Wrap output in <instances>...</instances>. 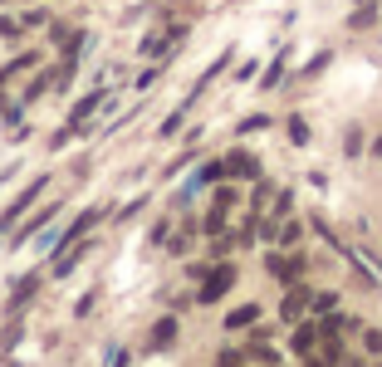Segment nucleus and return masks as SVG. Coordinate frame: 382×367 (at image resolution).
Listing matches in <instances>:
<instances>
[{"instance_id": "nucleus-5", "label": "nucleus", "mask_w": 382, "mask_h": 367, "mask_svg": "<svg viewBox=\"0 0 382 367\" xmlns=\"http://www.w3.org/2000/svg\"><path fill=\"white\" fill-rule=\"evenodd\" d=\"M260 167H255V157L250 152H230L226 157V177H255Z\"/></svg>"}, {"instance_id": "nucleus-9", "label": "nucleus", "mask_w": 382, "mask_h": 367, "mask_svg": "<svg viewBox=\"0 0 382 367\" xmlns=\"http://www.w3.org/2000/svg\"><path fill=\"white\" fill-rule=\"evenodd\" d=\"M39 191H44V182L25 186V196H20V201H15V206H10V211H5V225H10V220H15V216H20V211H25V206H30V201H35V196H39Z\"/></svg>"}, {"instance_id": "nucleus-2", "label": "nucleus", "mask_w": 382, "mask_h": 367, "mask_svg": "<svg viewBox=\"0 0 382 367\" xmlns=\"http://www.w3.org/2000/svg\"><path fill=\"white\" fill-rule=\"evenodd\" d=\"M265 265H270V275L280 279V284H294V279L304 275V255H270V260H265Z\"/></svg>"}, {"instance_id": "nucleus-17", "label": "nucleus", "mask_w": 382, "mask_h": 367, "mask_svg": "<svg viewBox=\"0 0 382 367\" xmlns=\"http://www.w3.org/2000/svg\"><path fill=\"white\" fill-rule=\"evenodd\" d=\"M368 5H373V0H368Z\"/></svg>"}, {"instance_id": "nucleus-13", "label": "nucleus", "mask_w": 382, "mask_h": 367, "mask_svg": "<svg viewBox=\"0 0 382 367\" xmlns=\"http://www.w3.org/2000/svg\"><path fill=\"white\" fill-rule=\"evenodd\" d=\"M275 240H285V245H294V240H299V225H294V220H289V225H280V235H275Z\"/></svg>"}, {"instance_id": "nucleus-16", "label": "nucleus", "mask_w": 382, "mask_h": 367, "mask_svg": "<svg viewBox=\"0 0 382 367\" xmlns=\"http://www.w3.org/2000/svg\"><path fill=\"white\" fill-rule=\"evenodd\" d=\"M373 152H378V157H382V137H378V142H373Z\"/></svg>"}, {"instance_id": "nucleus-14", "label": "nucleus", "mask_w": 382, "mask_h": 367, "mask_svg": "<svg viewBox=\"0 0 382 367\" xmlns=\"http://www.w3.org/2000/svg\"><path fill=\"white\" fill-rule=\"evenodd\" d=\"M368 348H373V353H382V333H368Z\"/></svg>"}, {"instance_id": "nucleus-8", "label": "nucleus", "mask_w": 382, "mask_h": 367, "mask_svg": "<svg viewBox=\"0 0 382 367\" xmlns=\"http://www.w3.org/2000/svg\"><path fill=\"white\" fill-rule=\"evenodd\" d=\"M255 318H260V309H255V304H245V309H235V313L226 318V328H250Z\"/></svg>"}, {"instance_id": "nucleus-1", "label": "nucleus", "mask_w": 382, "mask_h": 367, "mask_svg": "<svg viewBox=\"0 0 382 367\" xmlns=\"http://www.w3.org/2000/svg\"><path fill=\"white\" fill-rule=\"evenodd\" d=\"M230 284H235V265H211L206 279H201V304H216Z\"/></svg>"}, {"instance_id": "nucleus-7", "label": "nucleus", "mask_w": 382, "mask_h": 367, "mask_svg": "<svg viewBox=\"0 0 382 367\" xmlns=\"http://www.w3.org/2000/svg\"><path fill=\"white\" fill-rule=\"evenodd\" d=\"M177 338V318H157V328H152V348H167Z\"/></svg>"}, {"instance_id": "nucleus-10", "label": "nucleus", "mask_w": 382, "mask_h": 367, "mask_svg": "<svg viewBox=\"0 0 382 367\" xmlns=\"http://www.w3.org/2000/svg\"><path fill=\"white\" fill-rule=\"evenodd\" d=\"M35 289H39V279H35V275H30V279H20V289H15V299H10V309H25V299H30Z\"/></svg>"}, {"instance_id": "nucleus-4", "label": "nucleus", "mask_w": 382, "mask_h": 367, "mask_svg": "<svg viewBox=\"0 0 382 367\" xmlns=\"http://www.w3.org/2000/svg\"><path fill=\"white\" fill-rule=\"evenodd\" d=\"M314 343H319V328H314V323H299V328H294V343H289V348H294L299 358H314Z\"/></svg>"}, {"instance_id": "nucleus-15", "label": "nucleus", "mask_w": 382, "mask_h": 367, "mask_svg": "<svg viewBox=\"0 0 382 367\" xmlns=\"http://www.w3.org/2000/svg\"><path fill=\"white\" fill-rule=\"evenodd\" d=\"M338 367H363V363H358V358H343V363H338Z\"/></svg>"}, {"instance_id": "nucleus-6", "label": "nucleus", "mask_w": 382, "mask_h": 367, "mask_svg": "<svg viewBox=\"0 0 382 367\" xmlns=\"http://www.w3.org/2000/svg\"><path fill=\"white\" fill-rule=\"evenodd\" d=\"M35 64H39V54L30 49V54H20V59H10V64L0 69V79H15V74H25V69H35Z\"/></svg>"}, {"instance_id": "nucleus-12", "label": "nucleus", "mask_w": 382, "mask_h": 367, "mask_svg": "<svg viewBox=\"0 0 382 367\" xmlns=\"http://www.w3.org/2000/svg\"><path fill=\"white\" fill-rule=\"evenodd\" d=\"M230 206H235V191L221 186V191H216V211H230Z\"/></svg>"}, {"instance_id": "nucleus-3", "label": "nucleus", "mask_w": 382, "mask_h": 367, "mask_svg": "<svg viewBox=\"0 0 382 367\" xmlns=\"http://www.w3.org/2000/svg\"><path fill=\"white\" fill-rule=\"evenodd\" d=\"M309 304H314V299H309V289H289V294H285V304H280V313H285L289 323H299V313H304Z\"/></svg>"}, {"instance_id": "nucleus-11", "label": "nucleus", "mask_w": 382, "mask_h": 367, "mask_svg": "<svg viewBox=\"0 0 382 367\" xmlns=\"http://www.w3.org/2000/svg\"><path fill=\"white\" fill-rule=\"evenodd\" d=\"M94 108H98V93H89V98L74 108V123H89V113H94Z\"/></svg>"}]
</instances>
